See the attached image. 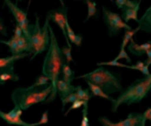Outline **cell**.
Listing matches in <instances>:
<instances>
[{
    "label": "cell",
    "instance_id": "34",
    "mask_svg": "<svg viewBox=\"0 0 151 126\" xmlns=\"http://www.w3.org/2000/svg\"><path fill=\"white\" fill-rule=\"evenodd\" d=\"M6 27L4 26V24H3V22H2V20L0 19V34H2L3 36H7V31H6Z\"/></svg>",
    "mask_w": 151,
    "mask_h": 126
},
{
    "label": "cell",
    "instance_id": "12",
    "mask_svg": "<svg viewBox=\"0 0 151 126\" xmlns=\"http://www.w3.org/2000/svg\"><path fill=\"white\" fill-rule=\"evenodd\" d=\"M76 91V86H73L72 84L66 83L63 79H60L57 83V93L61 97V100L67 97L68 95L72 94Z\"/></svg>",
    "mask_w": 151,
    "mask_h": 126
},
{
    "label": "cell",
    "instance_id": "31",
    "mask_svg": "<svg viewBox=\"0 0 151 126\" xmlns=\"http://www.w3.org/2000/svg\"><path fill=\"white\" fill-rule=\"evenodd\" d=\"M88 107H83V110H82V119L80 126H90L88 124Z\"/></svg>",
    "mask_w": 151,
    "mask_h": 126
},
{
    "label": "cell",
    "instance_id": "2",
    "mask_svg": "<svg viewBox=\"0 0 151 126\" xmlns=\"http://www.w3.org/2000/svg\"><path fill=\"white\" fill-rule=\"evenodd\" d=\"M151 91V74L148 77L138 79L132 83L129 87L123 89L116 99L111 102V111L113 113L117 112V109L121 105L131 106L136 102H141L147 97Z\"/></svg>",
    "mask_w": 151,
    "mask_h": 126
},
{
    "label": "cell",
    "instance_id": "1",
    "mask_svg": "<svg viewBox=\"0 0 151 126\" xmlns=\"http://www.w3.org/2000/svg\"><path fill=\"white\" fill-rule=\"evenodd\" d=\"M50 47L47 49L45 57L43 61L42 66V75L48 77V79L52 82V91L50 93V97L46 100L45 102H50L56 99L57 93V83L60 80V74L62 73V68H63L64 59L65 57L62 53V48H60L58 43V40L56 38L52 27L50 26Z\"/></svg>",
    "mask_w": 151,
    "mask_h": 126
},
{
    "label": "cell",
    "instance_id": "35",
    "mask_svg": "<svg viewBox=\"0 0 151 126\" xmlns=\"http://www.w3.org/2000/svg\"><path fill=\"white\" fill-rule=\"evenodd\" d=\"M143 115H144V117L146 118V120L151 121V107H150V108H148L147 110L143 113Z\"/></svg>",
    "mask_w": 151,
    "mask_h": 126
},
{
    "label": "cell",
    "instance_id": "3",
    "mask_svg": "<svg viewBox=\"0 0 151 126\" xmlns=\"http://www.w3.org/2000/svg\"><path fill=\"white\" fill-rule=\"evenodd\" d=\"M76 78H83L86 81H90L93 84L101 87L106 94L110 95L115 92H121V77L117 72H112L104 67H99L90 73L83 74Z\"/></svg>",
    "mask_w": 151,
    "mask_h": 126
},
{
    "label": "cell",
    "instance_id": "6",
    "mask_svg": "<svg viewBox=\"0 0 151 126\" xmlns=\"http://www.w3.org/2000/svg\"><path fill=\"white\" fill-rule=\"evenodd\" d=\"M103 10V19L108 29V35L109 36H115L120 32L121 29H125V31H132V27L129 26L127 23L123 22L121 19V16L115 14L113 11H110L105 6L102 7Z\"/></svg>",
    "mask_w": 151,
    "mask_h": 126
},
{
    "label": "cell",
    "instance_id": "33",
    "mask_svg": "<svg viewBox=\"0 0 151 126\" xmlns=\"http://www.w3.org/2000/svg\"><path fill=\"white\" fill-rule=\"evenodd\" d=\"M48 122V111H44L43 114L41 116V119L39 120V125H43V124H46Z\"/></svg>",
    "mask_w": 151,
    "mask_h": 126
},
{
    "label": "cell",
    "instance_id": "25",
    "mask_svg": "<svg viewBox=\"0 0 151 126\" xmlns=\"http://www.w3.org/2000/svg\"><path fill=\"white\" fill-rule=\"evenodd\" d=\"M131 69L142 72V74L145 77H148L151 74V72L149 71V67L145 65V62H142V61H138L135 65H132Z\"/></svg>",
    "mask_w": 151,
    "mask_h": 126
},
{
    "label": "cell",
    "instance_id": "36",
    "mask_svg": "<svg viewBox=\"0 0 151 126\" xmlns=\"http://www.w3.org/2000/svg\"><path fill=\"white\" fill-rule=\"evenodd\" d=\"M146 54H147V59L145 61V65L149 67V66L151 65V48L147 51V52H146Z\"/></svg>",
    "mask_w": 151,
    "mask_h": 126
},
{
    "label": "cell",
    "instance_id": "8",
    "mask_svg": "<svg viewBox=\"0 0 151 126\" xmlns=\"http://www.w3.org/2000/svg\"><path fill=\"white\" fill-rule=\"evenodd\" d=\"M61 3H62V7L57 8V9H55V10H50L46 16H48L50 20H52L55 24L58 25V27L62 30V33H63L66 41H67V46L72 47L71 43H70L69 39H68L67 31H66V23H67V21H68V16H67L68 8H67V6H65L63 1H61Z\"/></svg>",
    "mask_w": 151,
    "mask_h": 126
},
{
    "label": "cell",
    "instance_id": "17",
    "mask_svg": "<svg viewBox=\"0 0 151 126\" xmlns=\"http://www.w3.org/2000/svg\"><path fill=\"white\" fill-rule=\"evenodd\" d=\"M62 76H63V80L68 84H71L72 81L75 79L74 76V71H72V69L70 68V66L68 64H64L63 68H62Z\"/></svg>",
    "mask_w": 151,
    "mask_h": 126
},
{
    "label": "cell",
    "instance_id": "9",
    "mask_svg": "<svg viewBox=\"0 0 151 126\" xmlns=\"http://www.w3.org/2000/svg\"><path fill=\"white\" fill-rule=\"evenodd\" d=\"M4 4L8 7V9L10 10V12L12 14V16L16 19V24L19 25L21 27V29L23 30L25 35L29 34V27H30V23L27 18V11H24L23 9L19 8L18 4L12 3L9 0H5Z\"/></svg>",
    "mask_w": 151,
    "mask_h": 126
},
{
    "label": "cell",
    "instance_id": "28",
    "mask_svg": "<svg viewBox=\"0 0 151 126\" xmlns=\"http://www.w3.org/2000/svg\"><path fill=\"white\" fill-rule=\"evenodd\" d=\"M77 100H78V97H77V94H76V92L72 93V94L68 95V97H65V99L61 100V101H62V111L64 112V110H65V107H66V105H67V104H70V102H72V104H73V102H76Z\"/></svg>",
    "mask_w": 151,
    "mask_h": 126
},
{
    "label": "cell",
    "instance_id": "4",
    "mask_svg": "<svg viewBox=\"0 0 151 126\" xmlns=\"http://www.w3.org/2000/svg\"><path fill=\"white\" fill-rule=\"evenodd\" d=\"M26 37L29 42V53L32 54L31 59H33L36 55L48 49L50 43V18L46 16L45 23L41 28L39 25V18L37 14H35V23L30 24L29 34Z\"/></svg>",
    "mask_w": 151,
    "mask_h": 126
},
{
    "label": "cell",
    "instance_id": "26",
    "mask_svg": "<svg viewBox=\"0 0 151 126\" xmlns=\"http://www.w3.org/2000/svg\"><path fill=\"white\" fill-rule=\"evenodd\" d=\"M97 65L99 67H104V66H111V67H120V68H125V69H131V66L125 65V64H121L119 62H116L114 59L110 62H102V63H97Z\"/></svg>",
    "mask_w": 151,
    "mask_h": 126
},
{
    "label": "cell",
    "instance_id": "7",
    "mask_svg": "<svg viewBox=\"0 0 151 126\" xmlns=\"http://www.w3.org/2000/svg\"><path fill=\"white\" fill-rule=\"evenodd\" d=\"M146 118L141 113H131L127 119L119 122H112L107 117H100L99 122L102 126H145Z\"/></svg>",
    "mask_w": 151,
    "mask_h": 126
},
{
    "label": "cell",
    "instance_id": "29",
    "mask_svg": "<svg viewBox=\"0 0 151 126\" xmlns=\"http://www.w3.org/2000/svg\"><path fill=\"white\" fill-rule=\"evenodd\" d=\"M62 53H63V55L66 59V64L69 65L71 62H73V57H72V47H69V46L63 47L62 48Z\"/></svg>",
    "mask_w": 151,
    "mask_h": 126
},
{
    "label": "cell",
    "instance_id": "10",
    "mask_svg": "<svg viewBox=\"0 0 151 126\" xmlns=\"http://www.w3.org/2000/svg\"><path fill=\"white\" fill-rule=\"evenodd\" d=\"M23 114L22 109L19 106H14V108L12 111L7 113H4L0 110V117L2 120H4L9 125H19V126H38L39 123H27L21 119V116Z\"/></svg>",
    "mask_w": 151,
    "mask_h": 126
},
{
    "label": "cell",
    "instance_id": "15",
    "mask_svg": "<svg viewBox=\"0 0 151 126\" xmlns=\"http://www.w3.org/2000/svg\"><path fill=\"white\" fill-rule=\"evenodd\" d=\"M86 83H88V89H90V91H91V95H93V97H103V99L108 100V101H110L111 102L114 101V99H112V97H110V95L106 94V93L104 92L103 90H102L101 87H99V86H97V85L93 84V83L90 82V81H86Z\"/></svg>",
    "mask_w": 151,
    "mask_h": 126
},
{
    "label": "cell",
    "instance_id": "30",
    "mask_svg": "<svg viewBox=\"0 0 151 126\" xmlns=\"http://www.w3.org/2000/svg\"><path fill=\"white\" fill-rule=\"evenodd\" d=\"M114 61L118 62L119 59H125V61L127 62V63H132V59L131 57H129V54L127 53V51H125V49H120L119 53H118L117 55H116L115 57H114Z\"/></svg>",
    "mask_w": 151,
    "mask_h": 126
},
{
    "label": "cell",
    "instance_id": "23",
    "mask_svg": "<svg viewBox=\"0 0 151 126\" xmlns=\"http://www.w3.org/2000/svg\"><path fill=\"white\" fill-rule=\"evenodd\" d=\"M138 31H140L139 27H137L136 29L132 30V31H125L124 32V35H123V38H122V43H121L120 49H125V46L129 45V42H131V40L133 39L134 35H135Z\"/></svg>",
    "mask_w": 151,
    "mask_h": 126
},
{
    "label": "cell",
    "instance_id": "22",
    "mask_svg": "<svg viewBox=\"0 0 151 126\" xmlns=\"http://www.w3.org/2000/svg\"><path fill=\"white\" fill-rule=\"evenodd\" d=\"M0 43L6 44L9 48V51L12 52V55H18V39L12 35V37L9 40H0Z\"/></svg>",
    "mask_w": 151,
    "mask_h": 126
},
{
    "label": "cell",
    "instance_id": "18",
    "mask_svg": "<svg viewBox=\"0 0 151 126\" xmlns=\"http://www.w3.org/2000/svg\"><path fill=\"white\" fill-rule=\"evenodd\" d=\"M114 3L116 4L117 8L122 10L125 9V8L136 7V6L141 3V1L140 0H137V1H135V0H116V1H114Z\"/></svg>",
    "mask_w": 151,
    "mask_h": 126
},
{
    "label": "cell",
    "instance_id": "5",
    "mask_svg": "<svg viewBox=\"0 0 151 126\" xmlns=\"http://www.w3.org/2000/svg\"><path fill=\"white\" fill-rule=\"evenodd\" d=\"M52 91V86L45 88H32L29 87H19L12 93V101L14 106H19L22 111L27 110L31 106L39 102H45Z\"/></svg>",
    "mask_w": 151,
    "mask_h": 126
},
{
    "label": "cell",
    "instance_id": "24",
    "mask_svg": "<svg viewBox=\"0 0 151 126\" xmlns=\"http://www.w3.org/2000/svg\"><path fill=\"white\" fill-rule=\"evenodd\" d=\"M86 4L88 5V16L84 20V23L88 22L91 16H98V10H97V3L91 0H86Z\"/></svg>",
    "mask_w": 151,
    "mask_h": 126
},
{
    "label": "cell",
    "instance_id": "13",
    "mask_svg": "<svg viewBox=\"0 0 151 126\" xmlns=\"http://www.w3.org/2000/svg\"><path fill=\"white\" fill-rule=\"evenodd\" d=\"M138 27L140 30L146 32V33H151V5L147 8L144 14L138 21Z\"/></svg>",
    "mask_w": 151,
    "mask_h": 126
},
{
    "label": "cell",
    "instance_id": "21",
    "mask_svg": "<svg viewBox=\"0 0 151 126\" xmlns=\"http://www.w3.org/2000/svg\"><path fill=\"white\" fill-rule=\"evenodd\" d=\"M76 94L78 97V100L80 101H83L86 102V104H88V101L91 100V97H93L90 91V89H83L81 86H76Z\"/></svg>",
    "mask_w": 151,
    "mask_h": 126
},
{
    "label": "cell",
    "instance_id": "27",
    "mask_svg": "<svg viewBox=\"0 0 151 126\" xmlns=\"http://www.w3.org/2000/svg\"><path fill=\"white\" fill-rule=\"evenodd\" d=\"M81 107H88V104H86V102H83V101H80V100H77L76 102H74L73 104L71 105V107H70L69 109L67 110V112L64 114V116H67L68 114H69L70 112H71L72 110H77V109H79V108H81Z\"/></svg>",
    "mask_w": 151,
    "mask_h": 126
},
{
    "label": "cell",
    "instance_id": "32",
    "mask_svg": "<svg viewBox=\"0 0 151 126\" xmlns=\"http://www.w3.org/2000/svg\"><path fill=\"white\" fill-rule=\"evenodd\" d=\"M23 35H24V32H23V30L21 29L20 26L16 24V26H14V36L17 38V39H19V38H21Z\"/></svg>",
    "mask_w": 151,
    "mask_h": 126
},
{
    "label": "cell",
    "instance_id": "19",
    "mask_svg": "<svg viewBox=\"0 0 151 126\" xmlns=\"http://www.w3.org/2000/svg\"><path fill=\"white\" fill-rule=\"evenodd\" d=\"M20 77L19 75H17L14 73V71H7V72H3V73H0V85H3L6 81H19Z\"/></svg>",
    "mask_w": 151,
    "mask_h": 126
},
{
    "label": "cell",
    "instance_id": "14",
    "mask_svg": "<svg viewBox=\"0 0 151 126\" xmlns=\"http://www.w3.org/2000/svg\"><path fill=\"white\" fill-rule=\"evenodd\" d=\"M140 8V4L137 5L134 8H125V9L121 10V19L123 20V22L127 23L129 22V20H134L138 23L139 19H138V11H139Z\"/></svg>",
    "mask_w": 151,
    "mask_h": 126
},
{
    "label": "cell",
    "instance_id": "20",
    "mask_svg": "<svg viewBox=\"0 0 151 126\" xmlns=\"http://www.w3.org/2000/svg\"><path fill=\"white\" fill-rule=\"evenodd\" d=\"M50 85H52V82H50V80L48 79V77L41 74V75L36 78L35 82L33 83V85H31V87L32 88H39V87L45 88V87L50 86Z\"/></svg>",
    "mask_w": 151,
    "mask_h": 126
},
{
    "label": "cell",
    "instance_id": "11",
    "mask_svg": "<svg viewBox=\"0 0 151 126\" xmlns=\"http://www.w3.org/2000/svg\"><path fill=\"white\" fill-rule=\"evenodd\" d=\"M151 48V41H147L143 44H137L135 40L132 39L129 44L127 45V49L132 54H135L137 57H142L143 54H146L148 50Z\"/></svg>",
    "mask_w": 151,
    "mask_h": 126
},
{
    "label": "cell",
    "instance_id": "16",
    "mask_svg": "<svg viewBox=\"0 0 151 126\" xmlns=\"http://www.w3.org/2000/svg\"><path fill=\"white\" fill-rule=\"evenodd\" d=\"M66 31H67V36H68V39H69L70 43L75 44L76 46L79 47L82 42V36L80 35V34L76 35V34L74 33V31L72 30V28L70 27V24L68 21H67V23H66Z\"/></svg>",
    "mask_w": 151,
    "mask_h": 126
}]
</instances>
